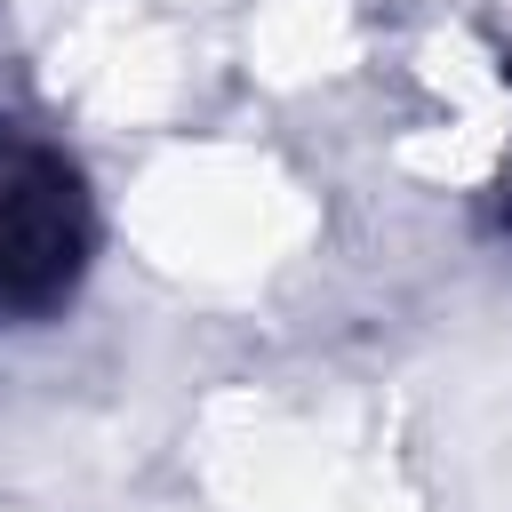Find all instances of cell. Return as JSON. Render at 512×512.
Here are the masks:
<instances>
[{
  "label": "cell",
  "instance_id": "1",
  "mask_svg": "<svg viewBox=\"0 0 512 512\" xmlns=\"http://www.w3.org/2000/svg\"><path fill=\"white\" fill-rule=\"evenodd\" d=\"M88 264L80 176L40 144H0V312L56 304Z\"/></svg>",
  "mask_w": 512,
  "mask_h": 512
}]
</instances>
